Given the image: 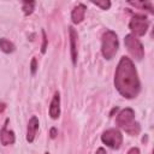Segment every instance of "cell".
Masks as SVG:
<instances>
[{
    "label": "cell",
    "mask_w": 154,
    "mask_h": 154,
    "mask_svg": "<svg viewBox=\"0 0 154 154\" xmlns=\"http://www.w3.org/2000/svg\"><path fill=\"white\" fill-rule=\"evenodd\" d=\"M42 36H43V45H42L41 52L45 53V52H46V48H47V37H46V32H45V30H42Z\"/></svg>",
    "instance_id": "2e32d148"
},
{
    "label": "cell",
    "mask_w": 154,
    "mask_h": 154,
    "mask_svg": "<svg viewBox=\"0 0 154 154\" xmlns=\"http://www.w3.org/2000/svg\"><path fill=\"white\" fill-rule=\"evenodd\" d=\"M128 154H140V149L137 147H132V148L129 149Z\"/></svg>",
    "instance_id": "e0dca14e"
},
{
    "label": "cell",
    "mask_w": 154,
    "mask_h": 154,
    "mask_svg": "<svg viewBox=\"0 0 154 154\" xmlns=\"http://www.w3.org/2000/svg\"><path fill=\"white\" fill-rule=\"evenodd\" d=\"M114 87L125 99L136 97L141 90L137 70L132 60L128 57H122L118 63L114 73Z\"/></svg>",
    "instance_id": "6da1fadb"
},
{
    "label": "cell",
    "mask_w": 154,
    "mask_h": 154,
    "mask_svg": "<svg viewBox=\"0 0 154 154\" xmlns=\"http://www.w3.org/2000/svg\"><path fill=\"white\" fill-rule=\"evenodd\" d=\"M96 154H107V153H106V150H105L103 148H99V149L96 150Z\"/></svg>",
    "instance_id": "ffe728a7"
},
{
    "label": "cell",
    "mask_w": 154,
    "mask_h": 154,
    "mask_svg": "<svg viewBox=\"0 0 154 154\" xmlns=\"http://www.w3.org/2000/svg\"><path fill=\"white\" fill-rule=\"evenodd\" d=\"M148 20L144 16L136 14L129 22V29L131 30V35L134 36H143L148 30Z\"/></svg>",
    "instance_id": "8992f818"
},
{
    "label": "cell",
    "mask_w": 154,
    "mask_h": 154,
    "mask_svg": "<svg viewBox=\"0 0 154 154\" xmlns=\"http://www.w3.org/2000/svg\"><path fill=\"white\" fill-rule=\"evenodd\" d=\"M69 36H70V51H71V59L72 64L76 65L77 63V57H78V51H77V31L75 30L73 26L69 28Z\"/></svg>",
    "instance_id": "ba28073f"
},
{
    "label": "cell",
    "mask_w": 154,
    "mask_h": 154,
    "mask_svg": "<svg viewBox=\"0 0 154 154\" xmlns=\"http://www.w3.org/2000/svg\"><path fill=\"white\" fill-rule=\"evenodd\" d=\"M0 49L4 52V53H12L13 51H14V45L11 42V41H8V40H6V38H0Z\"/></svg>",
    "instance_id": "7c38bea8"
},
{
    "label": "cell",
    "mask_w": 154,
    "mask_h": 154,
    "mask_svg": "<svg viewBox=\"0 0 154 154\" xmlns=\"http://www.w3.org/2000/svg\"><path fill=\"white\" fill-rule=\"evenodd\" d=\"M5 108H6V103L0 102V113H2V112L5 111Z\"/></svg>",
    "instance_id": "d6986e66"
},
{
    "label": "cell",
    "mask_w": 154,
    "mask_h": 154,
    "mask_svg": "<svg viewBox=\"0 0 154 154\" xmlns=\"http://www.w3.org/2000/svg\"><path fill=\"white\" fill-rule=\"evenodd\" d=\"M49 135H51V138H55V137H57V135H58L57 129H55V128H52V129H51V131H49Z\"/></svg>",
    "instance_id": "ac0fdd59"
},
{
    "label": "cell",
    "mask_w": 154,
    "mask_h": 154,
    "mask_svg": "<svg viewBox=\"0 0 154 154\" xmlns=\"http://www.w3.org/2000/svg\"><path fill=\"white\" fill-rule=\"evenodd\" d=\"M85 6L83 4H78L71 12V19L75 24H79L83 19H84V14H85Z\"/></svg>",
    "instance_id": "8fae6325"
},
{
    "label": "cell",
    "mask_w": 154,
    "mask_h": 154,
    "mask_svg": "<svg viewBox=\"0 0 154 154\" xmlns=\"http://www.w3.org/2000/svg\"><path fill=\"white\" fill-rule=\"evenodd\" d=\"M34 8H35V2L34 1H24L23 2V6H22V10L24 12V16H29L34 12Z\"/></svg>",
    "instance_id": "4fadbf2b"
},
{
    "label": "cell",
    "mask_w": 154,
    "mask_h": 154,
    "mask_svg": "<svg viewBox=\"0 0 154 154\" xmlns=\"http://www.w3.org/2000/svg\"><path fill=\"white\" fill-rule=\"evenodd\" d=\"M30 70H31V73H32V75H35V72H36V70H37V61H36V59H35V58H32V59H31Z\"/></svg>",
    "instance_id": "9a60e30c"
},
{
    "label": "cell",
    "mask_w": 154,
    "mask_h": 154,
    "mask_svg": "<svg viewBox=\"0 0 154 154\" xmlns=\"http://www.w3.org/2000/svg\"><path fill=\"white\" fill-rule=\"evenodd\" d=\"M118 36L112 30H106L101 37V53L105 59L111 60L118 52Z\"/></svg>",
    "instance_id": "3957f363"
},
{
    "label": "cell",
    "mask_w": 154,
    "mask_h": 154,
    "mask_svg": "<svg viewBox=\"0 0 154 154\" xmlns=\"http://www.w3.org/2000/svg\"><path fill=\"white\" fill-rule=\"evenodd\" d=\"M38 119L36 116H32L30 119H29V123H28V128H26V141L29 143H32L35 137H36V132L38 130Z\"/></svg>",
    "instance_id": "9c48e42d"
},
{
    "label": "cell",
    "mask_w": 154,
    "mask_h": 154,
    "mask_svg": "<svg viewBox=\"0 0 154 154\" xmlns=\"http://www.w3.org/2000/svg\"><path fill=\"white\" fill-rule=\"evenodd\" d=\"M49 116L52 119H58L60 116V94L57 91L49 105Z\"/></svg>",
    "instance_id": "30bf717a"
},
{
    "label": "cell",
    "mask_w": 154,
    "mask_h": 154,
    "mask_svg": "<svg viewBox=\"0 0 154 154\" xmlns=\"http://www.w3.org/2000/svg\"><path fill=\"white\" fill-rule=\"evenodd\" d=\"M94 5H96L97 7L102 8V10H108L111 6V2L108 0H102V1H93Z\"/></svg>",
    "instance_id": "5bb4252c"
},
{
    "label": "cell",
    "mask_w": 154,
    "mask_h": 154,
    "mask_svg": "<svg viewBox=\"0 0 154 154\" xmlns=\"http://www.w3.org/2000/svg\"><path fill=\"white\" fill-rule=\"evenodd\" d=\"M101 141L103 144L112 149H118L123 142V135L118 129H108L102 132Z\"/></svg>",
    "instance_id": "5b68a950"
},
{
    "label": "cell",
    "mask_w": 154,
    "mask_h": 154,
    "mask_svg": "<svg viewBox=\"0 0 154 154\" xmlns=\"http://www.w3.org/2000/svg\"><path fill=\"white\" fill-rule=\"evenodd\" d=\"M45 154H49V153H45Z\"/></svg>",
    "instance_id": "44dd1931"
},
{
    "label": "cell",
    "mask_w": 154,
    "mask_h": 154,
    "mask_svg": "<svg viewBox=\"0 0 154 154\" xmlns=\"http://www.w3.org/2000/svg\"><path fill=\"white\" fill-rule=\"evenodd\" d=\"M7 124H8V119L5 120L1 130H0V142L2 146H10V144H13L14 141H16V137H14V132L12 130H8L7 129Z\"/></svg>",
    "instance_id": "52a82bcc"
},
{
    "label": "cell",
    "mask_w": 154,
    "mask_h": 154,
    "mask_svg": "<svg viewBox=\"0 0 154 154\" xmlns=\"http://www.w3.org/2000/svg\"><path fill=\"white\" fill-rule=\"evenodd\" d=\"M117 125L122 128L130 136H136L140 134V125L135 120V112L132 108H124L117 116Z\"/></svg>",
    "instance_id": "7a4b0ae2"
},
{
    "label": "cell",
    "mask_w": 154,
    "mask_h": 154,
    "mask_svg": "<svg viewBox=\"0 0 154 154\" xmlns=\"http://www.w3.org/2000/svg\"><path fill=\"white\" fill-rule=\"evenodd\" d=\"M124 43H125V47H126L128 52L130 53V55L134 59H136V60H142L143 59L144 49H143V46H142L141 41L136 36H134L131 34L126 35L125 38H124Z\"/></svg>",
    "instance_id": "277c9868"
}]
</instances>
